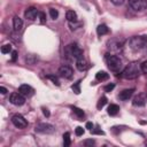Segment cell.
<instances>
[{
    "instance_id": "6da1fadb",
    "label": "cell",
    "mask_w": 147,
    "mask_h": 147,
    "mask_svg": "<svg viewBox=\"0 0 147 147\" xmlns=\"http://www.w3.org/2000/svg\"><path fill=\"white\" fill-rule=\"evenodd\" d=\"M140 71L141 70L138 62H131L121 71V77L124 79H136L140 75Z\"/></svg>"
},
{
    "instance_id": "7a4b0ae2",
    "label": "cell",
    "mask_w": 147,
    "mask_h": 147,
    "mask_svg": "<svg viewBox=\"0 0 147 147\" xmlns=\"http://www.w3.org/2000/svg\"><path fill=\"white\" fill-rule=\"evenodd\" d=\"M64 56L68 60H74V59L78 60V59H82L83 57V49L76 42L69 44L64 48Z\"/></svg>"
},
{
    "instance_id": "3957f363",
    "label": "cell",
    "mask_w": 147,
    "mask_h": 147,
    "mask_svg": "<svg viewBox=\"0 0 147 147\" xmlns=\"http://www.w3.org/2000/svg\"><path fill=\"white\" fill-rule=\"evenodd\" d=\"M129 46L132 51H142L147 46V36H133L129 40Z\"/></svg>"
},
{
    "instance_id": "277c9868",
    "label": "cell",
    "mask_w": 147,
    "mask_h": 147,
    "mask_svg": "<svg viewBox=\"0 0 147 147\" xmlns=\"http://www.w3.org/2000/svg\"><path fill=\"white\" fill-rule=\"evenodd\" d=\"M106 63L110 71L118 74L122 70V60L117 55L113 54H106Z\"/></svg>"
},
{
    "instance_id": "5b68a950",
    "label": "cell",
    "mask_w": 147,
    "mask_h": 147,
    "mask_svg": "<svg viewBox=\"0 0 147 147\" xmlns=\"http://www.w3.org/2000/svg\"><path fill=\"white\" fill-rule=\"evenodd\" d=\"M11 123L17 127V129H25L28 126V121L20 114H15L11 117Z\"/></svg>"
},
{
    "instance_id": "8992f818",
    "label": "cell",
    "mask_w": 147,
    "mask_h": 147,
    "mask_svg": "<svg viewBox=\"0 0 147 147\" xmlns=\"http://www.w3.org/2000/svg\"><path fill=\"white\" fill-rule=\"evenodd\" d=\"M55 130L54 125L49 124V123H39L36 125L34 127V131L38 132V133H53Z\"/></svg>"
},
{
    "instance_id": "52a82bcc",
    "label": "cell",
    "mask_w": 147,
    "mask_h": 147,
    "mask_svg": "<svg viewBox=\"0 0 147 147\" xmlns=\"http://www.w3.org/2000/svg\"><path fill=\"white\" fill-rule=\"evenodd\" d=\"M9 101L14 106H22L25 102V96L23 94H21L20 92H14L9 95Z\"/></svg>"
},
{
    "instance_id": "ba28073f",
    "label": "cell",
    "mask_w": 147,
    "mask_h": 147,
    "mask_svg": "<svg viewBox=\"0 0 147 147\" xmlns=\"http://www.w3.org/2000/svg\"><path fill=\"white\" fill-rule=\"evenodd\" d=\"M57 74H59V76H60V77L69 79V78H71V77H72V75H74V71H72V68H71L70 65L63 64V65H61V67L59 68V70H57Z\"/></svg>"
},
{
    "instance_id": "9c48e42d",
    "label": "cell",
    "mask_w": 147,
    "mask_h": 147,
    "mask_svg": "<svg viewBox=\"0 0 147 147\" xmlns=\"http://www.w3.org/2000/svg\"><path fill=\"white\" fill-rule=\"evenodd\" d=\"M146 102H147V93L146 92L138 93V95H136L132 100V103L136 107H142L146 105Z\"/></svg>"
},
{
    "instance_id": "30bf717a",
    "label": "cell",
    "mask_w": 147,
    "mask_h": 147,
    "mask_svg": "<svg viewBox=\"0 0 147 147\" xmlns=\"http://www.w3.org/2000/svg\"><path fill=\"white\" fill-rule=\"evenodd\" d=\"M129 6L136 11H142L146 8L145 0H129Z\"/></svg>"
},
{
    "instance_id": "8fae6325",
    "label": "cell",
    "mask_w": 147,
    "mask_h": 147,
    "mask_svg": "<svg viewBox=\"0 0 147 147\" xmlns=\"http://www.w3.org/2000/svg\"><path fill=\"white\" fill-rule=\"evenodd\" d=\"M38 16H39V10L36 7H29L24 11V17L29 21H34Z\"/></svg>"
},
{
    "instance_id": "7c38bea8",
    "label": "cell",
    "mask_w": 147,
    "mask_h": 147,
    "mask_svg": "<svg viewBox=\"0 0 147 147\" xmlns=\"http://www.w3.org/2000/svg\"><path fill=\"white\" fill-rule=\"evenodd\" d=\"M107 46H108V48L110 51H121L122 47H123V44L118 39H110L107 42Z\"/></svg>"
},
{
    "instance_id": "4fadbf2b",
    "label": "cell",
    "mask_w": 147,
    "mask_h": 147,
    "mask_svg": "<svg viewBox=\"0 0 147 147\" xmlns=\"http://www.w3.org/2000/svg\"><path fill=\"white\" fill-rule=\"evenodd\" d=\"M18 92H20L21 94H23L24 96H31V95L33 94L34 90H33L30 85H28V84H22V85L18 87Z\"/></svg>"
},
{
    "instance_id": "5bb4252c",
    "label": "cell",
    "mask_w": 147,
    "mask_h": 147,
    "mask_svg": "<svg viewBox=\"0 0 147 147\" xmlns=\"http://www.w3.org/2000/svg\"><path fill=\"white\" fill-rule=\"evenodd\" d=\"M133 92H134V88H126V90H123L119 94H118V98L123 101H126L129 100L132 95H133Z\"/></svg>"
},
{
    "instance_id": "9a60e30c",
    "label": "cell",
    "mask_w": 147,
    "mask_h": 147,
    "mask_svg": "<svg viewBox=\"0 0 147 147\" xmlns=\"http://www.w3.org/2000/svg\"><path fill=\"white\" fill-rule=\"evenodd\" d=\"M13 28H14V30L16 32H20L22 30V28H23L22 18H20L18 16H14V18H13Z\"/></svg>"
},
{
    "instance_id": "2e32d148",
    "label": "cell",
    "mask_w": 147,
    "mask_h": 147,
    "mask_svg": "<svg viewBox=\"0 0 147 147\" xmlns=\"http://www.w3.org/2000/svg\"><path fill=\"white\" fill-rule=\"evenodd\" d=\"M76 67H77V69H78L79 71H84V70H86V68H87V63H86V61L84 60V57L76 60Z\"/></svg>"
},
{
    "instance_id": "e0dca14e",
    "label": "cell",
    "mask_w": 147,
    "mask_h": 147,
    "mask_svg": "<svg viewBox=\"0 0 147 147\" xmlns=\"http://www.w3.org/2000/svg\"><path fill=\"white\" fill-rule=\"evenodd\" d=\"M108 32H109V29L107 28L106 24H100V25H98V28H96V33H98V36H103V34H107Z\"/></svg>"
},
{
    "instance_id": "ac0fdd59",
    "label": "cell",
    "mask_w": 147,
    "mask_h": 147,
    "mask_svg": "<svg viewBox=\"0 0 147 147\" xmlns=\"http://www.w3.org/2000/svg\"><path fill=\"white\" fill-rule=\"evenodd\" d=\"M118 111H119V107H118L117 105H115V103L109 105V107H108V114H109L110 116H115V115H117Z\"/></svg>"
},
{
    "instance_id": "d6986e66",
    "label": "cell",
    "mask_w": 147,
    "mask_h": 147,
    "mask_svg": "<svg viewBox=\"0 0 147 147\" xmlns=\"http://www.w3.org/2000/svg\"><path fill=\"white\" fill-rule=\"evenodd\" d=\"M65 17H67V20H68L70 23L77 21V14H76V11H74V10H68V11L65 13Z\"/></svg>"
},
{
    "instance_id": "ffe728a7",
    "label": "cell",
    "mask_w": 147,
    "mask_h": 147,
    "mask_svg": "<svg viewBox=\"0 0 147 147\" xmlns=\"http://www.w3.org/2000/svg\"><path fill=\"white\" fill-rule=\"evenodd\" d=\"M109 78V75L106 72V71H98L96 75H95V79L99 80V82H103V80H107Z\"/></svg>"
},
{
    "instance_id": "44dd1931",
    "label": "cell",
    "mask_w": 147,
    "mask_h": 147,
    "mask_svg": "<svg viewBox=\"0 0 147 147\" xmlns=\"http://www.w3.org/2000/svg\"><path fill=\"white\" fill-rule=\"evenodd\" d=\"M36 61H37V56L36 55H33V54H26V56H25V62L28 63V64H34L36 63Z\"/></svg>"
},
{
    "instance_id": "7402d4cb",
    "label": "cell",
    "mask_w": 147,
    "mask_h": 147,
    "mask_svg": "<svg viewBox=\"0 0 147 147\" xmlns=\"http://www.w3.org/2000/svg\"><path fill=\"white\" fill-rule=\"evenodd\" d=\"M71 109H72V113H74V114H75L79 119L84 118L85 114H84V111H83L82 109H79V108H77V107H71Z\"/></svg>"
},
{
    "instance_id": "603a6c76",
    "label": "cell",
    "mask_w": 147,
    "mask_h": 147,
    "mask_svg": "<svg viewBox=\"0 0 147 147\" xmlns=\"http://www.w3.org/2000/svg\"><path fill=\"white\" fill-rule=\"evenodd\" d=\"M106 103H107V98L103 95V96H101V98L99 99V101H98V103H96V108L100 110V109H102V108L105 107Z\"/></svg>"
},
{
    "instance_id": "cb8c5ba5",
    "label": "cell",
    "mask_w": 147,
    "mask_h": 147,
    "mask_svg": "<svg viewBox=\"0 0 147 147\" xmlns=\"http://www.w3.org/2000/svg\"><path fill=\"white\" fill-rule=\"evenodd\" d=\"M70 144H71L70 133H69V132H65V133L63 134V145H64V147H68V146H70Z\"/></svg>"
},
{
    "instance_id": "d4e9b609",
    "label": "cell",
    "mask_w": 147,
    "mask_h": 147,
    "mask_svg": "<svg viewBox=\"0 0 147 147\" xmlns=\"http://www.w3.org/2000/svg\"><path fill=\"white\" fill-rule=\"evenodd\" d=\"M46 78H47V79H49V80H52L54 85H56V86H59V85H60V80H59V78H57L55 75H47V76H46Z\"/></svg>"
},
{
    "instance_id": "484cf974",
    "label": "cell",
    "mask_w": 147,
    "mask_h": 147,
    "mask_svg": "<svg viewBox=\"0 0 147 147\" xmlns=\"http://www.w3.org/2000/svg\"><path fill=\"white\" fill-rule=\"evenodd\" d=\"M72 91L76 93V94H79L80 93V80H77L72 86H71Z\"/></svg>"
},
{
    "instance_id": "4316f807",
    "label": "cell",
    "mask_w": 147,
    "mask_h": 147,
    "mask_svg": "<svg viewBox=\"0 0 147 147\" xmlns=\"http://www.w3.org/2000/svg\"><path fill=\"white\" fill-rule=\"evenodd\" d=\"M10 52H13L10 44H6V45H3V46L1 47V53H2V54H7V53H10Z\"/></svg>"
},
{
    "instance_id": "83f0119b",
    "label": "cell",
    "mask_w": 147,
    "mask_h": 147,
    "mask_svg": "<svg viewBox=\"0 0 147 147\" xmlns=\"http://www.w3.org/2000/svg\"><path fill=\"white\" fill-rule=\"evenodd\" d=\"M49 15H51V17L53 20H56L57 16H59V11L56 9H54V8H49Z\"/></svg>"
},
{
    "instance_id": "f1b7e54d",
    "label": "cell",
    "mask_w": 147,
    "mask_h": 147,
    "mask_svg": "<svg viewBox=\"0 0 147 147\" xmlns=\"http://www.w3.org/2000/svg\"><path fill=\"white\" fill-rule=\"evenodd\" d=\"M140 70H141L144 74L147 75V60H146V61H142V62L140 63Z\"/></svg>"
},
{
    "instance_id": "f546056e",
    "label": "cell",
    "mask_w": 147,
    "mask_h": 147,
    "mask_svg": "<svg viewBox=\"0 0 147 147\" xmlns=\"http://www.w3.org/2000/svg\"><path fill=\"white\" fill-rule=\"evenodd\" d=\"M84 129L82 127V126H77L76 129H75V133H76V136H78V137H80V136H83L84 134Z\"/></svg>"
},
{
    "instance_id": "4dcf8cb0",
    "label": "cell",
    "mask_w": 147,
    "mask_h": 147,
    "mask_svg": "<svg viewBox=\"0 0 147 147\" xmlns=\"http://www.w3.org/2000/svg\"><path fill=\"white\" fill-rule=\"evenodd\" d=\"M114 87H115V84H113V83H110V84H108V85H106V86L103 87V90H105L106 92H110L111 90H114Z\"/></svg>"
},
{
    "instance_id": "1f68e13d",
    "label": "cell",
    "mask_w": 147,
    "mask_h": 147,
    "mask_svg": "<svg viewBox=\"0 0 147 147\" xmlns=\"http://www.w3.org/2000/svg\"><path fill=\"white\" fill-rule=\"evenodd\" d=\"M94 144H95V141H94L93 139H87V140L84 141V146H86V147H88V146H93Z\"/></svg>"
},
{
    "instance_id": "d6a6232c",
    "label": "cell",
    "mask_w": 147,
    "mask_h": 147,
    "mask_svg": "<svg viewBox=\"0 0 147 147\" xmlns=\"http://www.w3.org/2000/svg\"><path fill=\"white\" fill-rule=\"evenodd\" d=\"M39 18H40V22L41 23H45L46 22V15L44 11H39Z\"/></svg>"
},
{
    "instance_id": "836d02e7",
    "label": "cell",
    "mask_w": 147,
    "mask_h": 147,
    "mask_svg": "<svg viewBox=\"0 0 147 147\" xmlns=\"http://www.w3.org/2000/svg\"><path fill=\"white\" fill-rule=\"evenodd\" d=\"M110 1H111V3L115 5V6H121V5H123V2H124L125 0H110Z\"/></svg>"
},
{
    "instance_id": "e575fe53",
    "label": "cell",
    "mask_w": 147,
    "mask_h": 147,
    "mask_svg": "<svg viewBox=\"0 0 147 147\" xmlns=\"http://www.w3.org/2000/svg\"><path fill=\"white\" fill-rule=\"evenodd\" d=\"M16 59H17V52L13 51L11 52V61H16Z\"/></svg>"
},
{
    "instance_id": "d590c367",
    "label": "cell",
    "mask_w": 147,
    "mask_h": 147,
    "mask_svg": "<svg viewBox=\"0 0 147 147\" xmlns=\"http://www.w3.org/2000/svg\"><path fill=\"white\" fill-rule=\"evenodd\" d=\"M91 132H92L93 134H105V132L101 131V130H91Z\"/></svg>"
},
{
    "instance_id": "8d00e7d4",
    "label": "cell",
    "mask_w": 147,
    "mask_h": 147,
    "mask_svg": "<svg viewBox=\"0 0 147 147\" xmlns=\"http://www.w3.org/2000/svg\"><path fill=\"white\" fill-rule=\"evenodd\" d=\"M42 113H44V115L46 116V117H49V111H48V109H46V108H42Z\"/></svg>"
},
{
    "instance_id": "74e56055",
    "label": "cell",
    "mask_w": 147,
    "mask_h": 147,
    "mask_svg": "<svg viewBox=\"0 0 147 147\" xmlns=\"http://www.w3.org/2000/svg\"><path fill=\"white\" fill-rule=\"evenodd\" d=\"M86 129H88L90 131L93 130V124H92L91 122H87V123H86Z\"/></svg>"
},
{
    "instance_id": "f35d334b",
    "label": "cell",
    "mask_w": 147,
    "mask_h": 147,
    "mask_svg": "<svg viewBox=\"0 0 147 147\" xmlns=\"http://www.w3.org/2000/svg\"><path fill=\"white\" fill-rule=\"evenodd\" d=\"M0 92H1L2 94H6V93H7V88L3 87V86H0Z\"/></svg>"
},
{
    "instance_id": "ab89813d",
    "label": "cell",
    "mask_w": 147,
    "mask_h": 147,
    "mask_svg": "<svg viewBox=\"0 0 147 147\" xmlns=\"http://www.w3.org/2000/svg\"><path fill=\"white\" fill-rule=\"evenodd\" d=\"M145 144H146V145H147V141H146V142H145Z\"/></svg>"
}]
</instances>
